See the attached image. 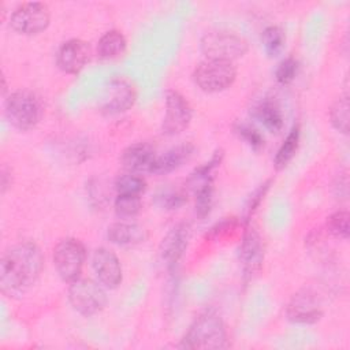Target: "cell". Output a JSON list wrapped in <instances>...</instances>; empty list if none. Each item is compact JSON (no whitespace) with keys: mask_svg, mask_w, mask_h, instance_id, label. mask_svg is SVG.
I'll return each instance as SVG.
<instances>
[{"mask_svg":"<svg viewBox=\"0 0 350 350\" xmlns=\"http://www.w3.org/2000/svg\"><path fill=\"white\" fill-rule=\"evenodd\" d=\"M44 267L40 247L19 242L7 249L0 261V288L10 298L25 295L38 280Z\"/></svg>","mask_w":350,"mask_h":350,"instance_id":"cell-1","label":"cell"},{"mask_svg":"<svg viewBox=\"0 0 350 350\" xmlns=\"http://www.w3.org/2000/svg\"><path fill=\"white\" fill-rule=\"evenodd\" d=\"M180 347L193 350H216L227 347V331L215 310L201 313L182 338Z\"/></svg>","mask_w":350,"mask_h":350,"instance_id":"cell-2","label":"cell"},{"mask_svg":"<svg viewBox=\"0 0 350 350\" xmlns=\"http://www.w3.org/2000/svg\"><path fill=\"white\" fill-rule=\"evenodd\" d=\"M4 112L11 126L21 131H27L38 124L42 118L44 107L36 93L30 90H16L5 100Z\"/></svg>","mask_w":350,"mask_h":350,"instance_id":"cell-3","label":"cell"},{"mask_svg":"<svg viewBox=\"0 0 350 350\" xmlns=\"http://www.w3.org/2000/svg\"><path fill=\"white\" fill-rule=\"evenodd\" d=\"M200 49L206 59L232 63L247 52L249 45L243 37L232 31L215 30L201 38Z\"/></svg>","mask_w":350,"mask_h":350,"instance_id":"cell-4","label":"cell"},{"mask_svg":"<svg viewBox=\"0 0 350 350\" xmlns=\"http://www.w3.org/2000/svg\"><path fill=\"white\" fill-rule=\"evenodd\" d=\"M68 301L75 312L90 317L105 308L108 298L103 284H98L92 279L78 278L70 283Z\"/></svg>","mask_w":350,"mask_h":350,"instance_id":"cell-5","label":"cell"},{"mask_svg":"<svg viewBox=\"0 0 350 350\" xmlns=\"http://www.w3.org/2000/svg\"><path fill=\"white\" fill-rule=\"evenodd\" d=\"M237 78V68L231 62L211 60L201 62L194 72V83L206 93H217L228 89Z\"/></svg>","mask_w":350,"mask_h":350,"instance_id":"cell-6","label":"cell"},{"mask_svg":"<svg viewBox=\"0 0 350 350\" xmlns=\"http://www.w3.org/2000/svg\"><path fill=\"white\" fill-rule=\"evenodd\" d=\"M86 249L79 239L64 238L53 249V267L63 282L71 283L81 276Z\"/></svg>","mask_w":350,"mask_h":350,"instance_id":"cell-7","label":"cell"},{"mask_svg":"<svg viewBox=\"0 0 350 350\" xmlns=\"http://www.w3.org/2000/svg\"><path fill=\"white\" fill-rule=\"evenodd\" d=\"M51 21L49 8L44 3L29 1L14 10L10 18V26L22 36H36L42 33Z\"/></svg>","mask_w":350,"mask_h":350,"instance_id":"cell-8","label":"cell"},{"mask_svg":"<svg viewBox=\"0 0 350 350\" xmlns=\"http://www.w3.org/2000/svg\"><path fill=\"white\" fill-rule=\"evenodd\" d=\"M193 118L189 101L176 90L165 92V115L161 124V133L176 135L185 131Z\"/></svg>","mask_w":350,"mask_h":350,"instance_id":"cell-9","label":"cell"},{"mask_svg":"<svg viewBox=\"0 0 350 350\" xmlns=\"http://www.w3.org/2000/svg\"><path fill=\"white\" fill-rule=\"evenodd\" d=\"M321 316L323 309L317 295L306 288L294 294L286 308V317L294 324H313Z\"/></svg>","mask_w":350,"mask_h":350,"instance_id":"cell-10","label":"cell"},{"mask_svg":"<svg viewBox=\"0 0 350 350\" xmlns=\"http://www.w3.org/2000/svg\"><path fill=\"white\" fill-rule=\"evenodd\" d=\"M239 260L242 264L243 280L246 283L260 272L264 261V246L258 232L253 228H247L243 234L239 247Z\"/></svg>","mask_w":350,"mask_h":350,"instance_id":"cell-11","label":"cell"},{"mask_svg":"<svg viewBox=\"0 0 350 350\" xmlns=\"http://www.w3.org/2000/svg\"><path fill=\"white\" fill-rule=\"evenodd\" d=\"M190 235H191L190 226L185 221L175 224L165 234V237L163 238V241L159 246V252H160V257L164 261V264L167 265V268L172 269L179 262V260L182 258L183 253L187 249Z\"/></svg>","mask_w":350,"mask_h":350,"instance_id":"cell-12","label":"cell"},{"mask_svg":"<svg viewBox=\"0 0 350 350\" xmlns=\"http://www.w3.org/2000/svg\"><path fill=\"white\" fill-rule=\"evenodd\" d=\"M137 94L134 86L122 78L109 82L107 93L101 104V112L105 115H116L129 111L135 103Z\"/></svg>","mask_w":350,"mask_h":350,"instance_id":"cell-13","label":"cell"},{"mask_svg":"<svg viewBox=\"0 0 350 350\" xmlns=\"http://www.w3.org/2000/svg\"><path fill=\"white\" fill-rule=\"evenodd\" d=\"M92 267L98 282L104 287L116 288L122 283V264L112 250L107 247L96 249L92 257Z\"/></svg>","mask_w":350,"mask_h":350,"instance_id":"cell-14","label":"cell"},{"mask_svg":"<svg viewBox=\"0 0 350 350\" xmlns=\"http://www.w3.org/2000/svg\"><path fill=\"white\" fill-rule=\"evenodd\" d=\"M90 45L81 38H71L57 52V66L67 74H78L90 60Z\"/></svg>","mask_w":350,"mask_h":350,"instance_id":"cell-15","label":"cell"},{"mask_svg":"<svg viewBox=\"0 0 350 350\" xmlns=\"http://www.w3.org/2000/svg\"><path fill=\"white\" fill-rule=\"evenodd\" d=\"M194 152V145L191 144H182L176 145L167 152H164L160 156H156L153 160L149 172L154 175H165L170 174L179 167H182L193 154Z\"/></svg>","mask_w":350,"mask_h":350,"instance_id":"cell-16","label":"cell"},{"mask_svg":"<svg viewBox=\"0 0 350 350\" xmlns=\"http://www.w3.org/2000/svg\"><path fill=\"white\" fill-rule=\"evenodd\" d=\"M154 159V149L146 142H137L127 146L120 156L123 167L130 172L149 171Z\"/></svg>","mask_w":350,"mask_h":350,"instance_id":"cell-17","label":"cell"},{"mask_svg":"<svg viewBox=\"0 0 350 350\" xmlns=\"http://www.w3.org/2000/svg\"><path fill=\"white\" fill-rule=\"evenodd\" d=\"M107 237L109 242L119 246H134L148 239V231L137 223L118 221L108 227Z\"/></svg>","mask_w":350,"mask_h":350,"instance_id":"cell-18","label":"cell"},{"mask_svg":"<svg viewBox=\"0 0 350 350\" xmlns=\"http://www.w3.org/2000/svg\"><path fill=\"white\" fill-rule=\"evenodd\" d=\"M253 113L271 133H279L283 129V116L279 105L273 100L262 98L254 105Z\"/></svg>","mask_w":350,"mask_h":350,"instance_id":"cell-19","label":"cell"},{"mask_svg":"<svg viewBox=\"0 0 350 350\" xmlns=\"http://www.w3.org/2000/svg\"><path fill=\"white\" fill-rule=\"evenodd\" d=\"M127 41L122 31L109 30L101 36L97 44V52L101 59H116L126 52Z\"/></svg>","mask_w":350,"mask_h":350,"instance_id":"cell-20","label":"cell"},{"mask_svg":"<svg viewBox=\"0 0 350 350\" xmlns=\"http://www.w3.org/2000/svg\"><path fill=\"white\" fill-rule=\"evenodd\" d=\"M299 126L295 124L293 126V129L290 130V133L287 134L286 139L283 141V144L280 145V148L278 149V153L275 156V168L276 170H283L295 156L298 145H299Z\"/></svg>","mask_w":350,"mask_h":350,"instance_id":"cell-21","label":"cell"},{"mask_svg":"<svg viewBox=\"0 0 350 350\" xmlns=\"http://www.w3.org/2000/svg\"><path fill=\"white\" fill-rule=\"evenodd\" d=\"M223 157H224V152H223L221 149L216 150V152L213 153L212 159H211L208 163L200 165L198 168H196V170L191 172V175H190L187 183L196 190L197 187H200V186H202V185H205V183H208V182H213V179H212V172H213L215 168H217V167L221 164Z\"/></svg>","mask_w":350,"mask_h":350,"instance_id":"cell-22","label":"cell"},{"mask_svg":"<svg viewBox=\"0 0 350 350\" xmlns=\"http://www.w3.org/2000/svg\"><path fill=\"white\" fill-rule=\"evenodd\" d=\"M286 34L279 26H268L261 34V44L269 57H276L284 48Z\"/></svg>","mask_w":350,"mask_h":350,"instance_id":"cell-23","label":"cell"},{"mask_svg":"<svg viewBox=\"0 0 350 350\" xmlns=\"http://www.w3.org/2000/svg\"><path fill=\"white\" fill-rule=\"evenodd\" d=\"M349 96L345 94L339 97L329 109V119L331 124L342 134H349V123H350V113H349Z\"/></svg>","mask_w":350,"mask_h":350,"instance_id":"cell-24","label":"cell"},{"mask_svg":"<svg viewBox=\"0 0 350 350\" xmlns=\"http://www.w3.org/2000/svg\"><path fill=\"white\" fill-rule=\"evenodd\" d=\"M115 189L118 194L141 196L146 189V182L142 176H138L133 172H127L118 176L115 182Z\"/></svg>","mask_w":350,"mask_h":350,"instance_id":"cell-25","label":"cell"},{"mask_svg":"<svg viewBox=\"0 0 350 350\" xmlns=\"http://www.w3.org/2000/svg\"><path fill=\"white\" fill-rule=\"evenodd\" d=\"M141 198L139 196H129V194H118L115 200V213L119 217L130 219L139 213L141 211Z\"/></svg>","mask_w":350,"mask_h":350,"instance_id":"cell-26","label":"cell"},{"mask_svg":"<svg viewBox=\"0 0 350 350\" xmlns=\"http://www.w3.org/2000/svg\"><path fill=\"white\" fill-rule=\"evenodd\" d=\"M196 193V215L204 219L209 215L213 204V182H208L194 190Z\"/></svg>","mask_w":350,"mask_h":350,"instance_id":"cell-27","label":"cell"},{"mask_svg":"<svg viewBox=\"0 0 350 350\" xmlns=\"http://www.w3.org/2000/svg\"><path fill=\"white\" fill-rule=\"evenodd\" d=\"M349 212L347 211H338L332 213L327 219V230L336 238L347 239L349 238Z\"/></svg>","mask_w":350,"mask_h":350,"instance_id":"cell-28","label":"cell"},{"mask_svg":"<svg viewBox=\"0 0 350 350\" xmlns=\"http://www.w3.org/2000/svg\"><path fill=\"white\" fill-rule=\"evenodd\" d=\"M234 130L239 135V138H242L254 150H260L261 148H264V137L254 127L246 123H237L234 126Z\"/></svg>","mask_w":350,"mask_h":350,"instance_id":"cell-29","label":"cell"},{"mask_svg":"<svg viewBox=\"0 0 350 350\" xmlns=\"http://www.w3.org/2000/svg\"><path fill=\"white\" fill-rule=\"evenodd\" d=\"M297 71H298V60L290 56L278 64L275 70V78L280 85H288L295 78Z\"/></svg>","mask_w":350,"mask_h":350,"instance_id":"cell-30","label":"cell"},{"mask_svg":"<svg viewBox=\"0 0 350 350\" xmlns=\"http://www.w3.org/2000/svg\"><path fill=\"white\" fill-rule=\"evenodd\" d=\"M154 201L161 209L172 211L178 209L186 202V196L178 190H163L156 196Z\"/></svg>","mask_w":350,"mask_h":350,"instance_id":"cell-31","label":"cell"},{"mask_svg":"<svg viewBox=\"0 0 350 350\" xmlns=\"http://www.w3.org/2000/svg\"><path fill=\"white\" fill-rule=\"evenodd\" d=\"M269 185H271V179H268L267 182H264L262 185H260L254 193L250 196L249 198V202L246 205V216H245V220L249 221L250 216L253 215V212L257 209V206L261 204V201L264 200V196L267 194L268 189H269Z\"/></svg>","mask_w":350,"mask_h":350,"instance_id":"cell-32","label":"cell"}]
</instances>
